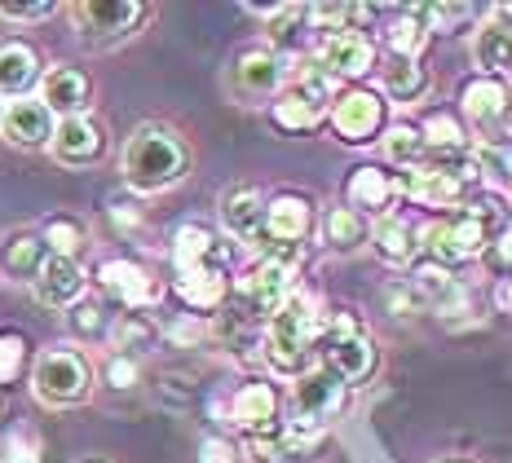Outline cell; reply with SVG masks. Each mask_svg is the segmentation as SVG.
Here are the masks:
<instances>
[{
	"label": "cell",
	"instance_id": "2e32d148",
	"mask_svg": "<svg viewBox=\"0 0 512 463\" xmlns=\"http://www.w3.org/2000/svg\"><path fill=\"white\" fill-rule=\"evenodd\" d=\"M508 98L512 89L495 75H468L460 84V106L477 128H499L508 120Z\"/></svg>",
	"mask_w": 512,
	"mask_h": 463
},
{
	"label": "cell",
	"instance_id": "f6af8a7d",
	"mask_svg": "<svg viewBox=\"0 0 512 463\" xmlns=\"http://www.w3.org/2000/svg\"><path fill=\"white\" fill-rule=\"evenodd\" d=\"M486 252H490V261H495L499 269H512V225L499 234V239H490Z\"/></svg>",
	"mask_w": 512,
	"mask_h": 463
},
{
	"label": "cell",
	"instance_id": "44dd1931",
	"mask_svg": "<svg viewBox=\"0 0 512 463\" xmlns=\"http://www.w3.org/2000/svg\"><path fill=\"white\" fill-rule=\"evenodd\" d=\"M367 243H371V252H376L384 265H398V269L411 265L415 252H420V239H415L411 221H402L398 212H384V217L371 221Z\"/></svg>",
	"mask_w": 512,
	"mask_h": 463
},
{
	"label": "cell",
	"instance_id": "bcb514c9",
	"mask_svg": "<svg viewBox=\"0 0 512 463\" xmlns=\"http://www.w3.org/2000/svg\"><path fill=\"white\" fill-rule=\"evenodd\" d=\"M168 336H173L177 344H195V340L208 336V327H204V322H181V327H173Z\"/></svg>",
	"mask_w": 512,
	"mask_h": 463
},
{
	"label": "cell",
	"instance_id": "83f0119b",
	"mask_svg": "<svg viewBox=\"0 0 512 463\" xmlns=\"http://www.w3.org/2000/svg\"><path fill=\"white\" fill-rule=\"evenodd\" d=\"M226 261H230V252L212 239V230H204V225H181L177 230V239H173L177 274L181 269H199V265H226Z\"/></svg>",
	"mask_w": 512,
	"mask_h": 463
},
{
	"label": "cell",
	"instance_id": "6da1fadb",
	"mask_svg": "<svg viewBox=\"0 0 512 463\" xmlns=\"http://www.w3.org/2000/svg\"><path fill=\"white\" fill-rule=\"evenodd\" d=\"M190 172V150L186 142L164 124H142L124 146V181L137 195H159L173 190Z\"/></svg>",
	"mask_w": 512,
	"mask_h": 463
},
{
	"label": "cell",
	"instance_id": "ba28073f",
	"mask_svg": "<svg viewBox=\"0 0 512 463\" xmlns=\"http://www.w3.org/2000/svg\"><path fill=\"white\" fill-rule=\"evenodd\" d=\"M283 80H287V62L279 58L274 49H248L234 58V71H230V89L239 98H279L283 93Z\"/></svg>",
	"mask_w": 512,
	"mask_h": 463
},
{
	"label": "cell",
	"instance_id": "8992f818",
	"mask_svg": "<svg viewBox=\"0 0 512 463\" xmlns=\"http://www.w3.org/2000/svg\"><path fill=\"white\" fill-rule=\"evenodd\" d=\"M31 389L45 406H80L93 393V366L80 349H45L31 371Z\"/></svg>",
	"mask_w": 512,
	"mask_h": 463
},
{
	"label": "cell",
	"instance_id": "f35d334b",
	"mask_svg": "<svg viewBox=\"0 0 512 463\" xmlns=\"http://www.w3.org/2000/svg\"><path fill=\"white\" fill-rule=\"evenodd\" d=\"M23 362H27V340L23 336H0V384L18 380Z\"/></svg>",
	"mask_w": 512,
	"mask_h": 463
},
{
	"label": "cell",
	"instance_id": "ee69618b",
	"mask_svg": "<svg viewBox=\"0 0 512 463\" xmlns=\"http://www.w3.org/2000/svg\"><path fill=\"white\" fill-rule=\"evenodd\" d=\"M199 463H234V446L226 437H208L199 446Z\"/></svg>",
	"mask_w": 512,
	"mask_h": 463
},
{
	"label": "cell",
	"instance_id": "f546056e",
	"mask_svg": "<svg viewBox=\"0 0 512 463\" xmlns=\"http://www.w3.org/2000/svg\"><path fill=\"white\" fill-rule=\"evenodd\" d=\"M384 159H389L398 172H415L429 164V142L415 124H393L384 128Z\"/></svg>",
	"mask_w": 512,
	"mask_h": 463
},
{
	"label": "cell",
	"instance_id": "e0dca14e",
	"mask_svg": "<svg viewBox=\"0 0 512 463\" xmlns=\"http://www.w3.org/2000/svg\"><path fill=\"white\" fill-rule=\"evenodd\" d=\"M393 203V172L380 164H358L345 177V208H354L358 217H384Z\"/></svg>",
	"mask_w": 512,
	"mask_h": 463
},
{
	"label": "cell",
	"instance_id": "d4e9b609",
	"mask_svg": "<svg viewBox=\"0 0 512 463\" xmlns=\"http://www.w3.org/2000/svg\"><path fill=\"white\" fill-rule=\"evenodd\" d=\"M40 80V58L23 40H5L0 45V98H23L31 84Z\"/></svg>",
	"mask_w": 512,
	"mask_h": 463
},
{
	"label": "cell",
	"instance_id": "ac0fdd59",
	"mask_svg": "<svg viewBox=\"0 0 512 463\" xmlns=\"http://www.w3.org/2000/svg\"><path fill=\"white\" fill-rule=\"evenodd\" d=\"M0 128H5V137L14 146L23 150H40L53 142V128H58V120L45 111V102L36 98H23V102H9L5 106V120H0Z\"/></svg>",
	"mask_w": 512,
	"mask_h": 463
},
{
	"label": "cell",
	"instance_id": "3957f363",
	"mask_svg": "<svg viewBox=\"0 0 512 463\" xmlns=\"http://www.w3.org/2000/svg\"><path fill=\"white\" fill-rule=\"evenodd\" d=\"M332 102H336V80L318 67V62H305V67H296L292 84L274 98L270 120H274V128H283V133H314V128L327 120Z\"/></svg>",
	"mask_w": 512,
	"mask_h": 463
},
{
	"label": "cell",
	"instance_id": "ffe728a7",
	"mask_svg": "<svg viewBox=\"0 0 512 463\" xmlns=\"http://www.w3.org/2000/svg\"><path fill=\"white\" fill-rule=\"evenodd\" d=\"M36 300L49 309H71L76 300L84 296V269L76 261H67V256H49L45 269L36 274Z\"/></svg>",
	"mask_w": 512,
	"mask_h": 463
},
{
	"label": "cell",
	"instance_id": "cb8c5ba5",
	"mask_svg": "<svg viewBox=\"0 0 512 463\" xmlns=\"http://www.w3.org/2000/svg\"><path fill=\"white\" fill-rule=\"evenodd\" d=\"M473 58L482 75H495V80H512V27L499 23V18H490V23L477 27L473 36Z\"/></svg>",
	"mask_w": 512,
	"mask_h": 463
},
{
	"label": "cell",
	"instance_id": "30bf717a",
	"mask_svg": "<svg viewBox=\"0 0 512 463\" xmlns=\"http://www.w3.org/2000/svg\"><path fill=\"white\" fill-rule=\"evenodd\" d=\"M318 67H323L332 80H358L376 67V45H371L362 31H332L318 45Z\"/></svg>",
	"mask_w": 512,
	"mask_h": 463
},
{
	"label": "cell",
	"instance_id": "9c48e42d",
	"mask_svg": "<svg viewBox=\"0 0 512 463\" xmlns=\"http://www.w3.org/2000/svg\"><path fill=\"white\" fill-rule=\"evenodd\" d=\"M239 292L248 296L252 314L274 318V314H279V309L287 305V300L296 296V269L274 265V261H256L248 274L239 278Z\"/></svg>",
	"mask_w": 512,
	"mask_h": 463
},
{
	"label": "cell",
	"instance_id": "d6a6232c",
	"mask_svg": "<svg viewBox=\"0 0 512 463\" xmlns=\"http://www.w3.org/2000/svg\"><path fill=\"white\" fill-rule=\"evenodd\" d=\"M384 40H389V58H415V62H420V53L429 49L433 31L424 27L411 9H402V14L389 23V31H384Z\"/></svg>",
	"mask_w": 512,
	"mask_h": 463
},
{
	"label": "cell",
	"instance_id": "836d02e7",
	"mask_svg": "<svg viewBox=\"0 0 512 463\" xmlns=\"http://www.w3.org/2000/svg\"><path fill=\"white\" fill-rule=\"evenodd\" d=\"M424 142H429V155H446V150H468V133L460 128V120L446 111H433L429 120L420 124Z\"/></svg>",
	"mask_w": 512,
	"mask_h": 463
},
{
	"label": "cell",
	"instance_id": "9a60e30c",
	"mask_svg": "<svg viewBox=\"0 0 512 463\" xmlns=\"http://www.w3.org/2000/svg\"><path fill=\"white\" fill-rule=\"evenodd\" d=\"M40 102L53 120H71V115H84L93 102V84L89 75L76 71V67H53L40 84Z\"/></svg>",
	"mask_w": 512,
	"mask_h": 463
},
{
	"label": "cell",
	"instance_id": "603a6c76",
	"mask_svg": "<svg viewBox=\"0 0 512 463\" xmlns=\"http://www.w3.org/2000/svg\"><path fill=\"white\" fill-rule=\"evenodd\" d=\"M221 225H226L230 239L239 243H256L265 225V199L256 195L252 186H234L226 199H221Z\"/></svg>",
	"mask_w": 512,
	"mask_h": 463
},
{
	"label": "cell",
	"instance_id": "52a82bcc",
	"mask_svg": "<svg viewBox=\"0 0 512 463\" xmlns=\"http://www.w3.org/2000/svg\"><path fill=\"white\" fill-rule=\"evenodd\" d=\"M327 120H332L340 142L367 146V142H376L384 128H389V102H384L376 89H358V84H354V89L336 93Z\"/></svg>",
	"mask_w": 512,
	"mask_h": 463
},
{
	"label": "cell",
	"instance_id": "7c38bea8",
	"mask_svg": "<svg viewBox=\"0 0 512 463\" xmlns=\"http://www.w3.org/2000/svg\"><path fill=\"white\" fill-rule=\"evenodd\" d=\"M49 150H53V159H58V164H71V168L98 164L102 150H106V133L89 120V115H71V120H58Z\"/></svg>",
	"mask_w": 512,
	"mask_h": 463
},
{
	"label": "cell",
	"instance_id": "277c9868",
	"mask_svg": "<svg viewBox=\"0 0 512 463\" xmlns=\"http://www.w3.org/2000/svg\"><path fill=\"white\" fill-rule=\"evenodd\" d=\"M318 353H323V366L332 375H340L345 384H362L376 375V340H371V331L362 327L354 314H332L323 318V331H318Z\"/></svg>",
	"mask_w": 512,
	"mask_h": 463
},
{
	"label": "cell",
	"instance_id": "484cf974",
	"mask_svg": "<svg viewBox=\"0 0 512 463\" xmlns=\"http://www.w3.org/2000/svg\"><path fill=\"white\" fill-rule=\"evenodd\" d=\"M411 287L420 292L424 309H437V314H446V309H460L464 305V292L460 283L451 278V269L437 265V261H420L411 269Z\"/></svg>",
	"mask_w": 512,
	"mask_h": 463
},
{
	"label": "cell",
	"instance_id": "b9f144b4",
	"mask_svg": "<svg viewBox=\"0 0 512 463\" xmlns=\"http://www.w3.org/2000/svg\"><path fill=\"white\" fill-rule=\"evenodd\" d=\"M106 384H111V389H133L137 384V362L128 358V353H115V358L106 362Z\"/></svg>",
	"mask_w": 512,
	"mask_h": 463
},
{
	"label": "cell",
	"instance_id": "4316f807",
	"mask_svg": "<svg viewBox=\"0 0 512 463\" xmlns=\"http://www.w3.org/2000/svg\"><path fill=\"white\" fill-rule=\"evenodd\" d=\"M380 84H384V93H380L384 102L411 106L429 93V71H424L415 58H389L380 67Z\"/></svg>",
	"mask_w": 512,
	"mask_h": 463
},
{
	"label": "cell",
	"instance_id": "5b68a950",
	"mask_svg": "<svg viewBox=\"0 0 512 463\" xmlns=\"http://www.w3.org/2000/svg\"><path fill=\"white\" fill-rule=\"evenodd\" d=\"M420 247L429 252V261L437 265H460V261H477V256H486L490 247V221L486 212H451V217H437L429 221L420 234Z\"/></svg>",
	"mask_w": 512,
	"mask_h": 463
},
{
	"label": "cell",
	"instance_id": "4fadbf2b",
	"mask_svg": "<svg viewBox=\"0 0 512 463\" xmlns=\"http://www.w3.org/2000/svg\"><path fill=\"white\" fill-rule=\"evenodd\" d=\"M309 230H314V203L296 190H283L265 203V225H261V239L270 243H305Z\"/></svg>",
	"mask_w": 512,
	"mask_h": 463
},
{
	"label": "cell",
	"instance_id": "7a4b0ae2",
	"mask_svg": "<svg viewBox=\"0 0 512 463\" xmlns=\"http://www.w3.org/2000/svg\"><path fill=\"white\" fill-rule=\"evenodd\" d=\"M318 331H323V314H318L314 296L296 292L270 318V327H265V358L283 375H305V362L318 344Z\"/></svg>",
	"mask_w": 512,
	"mask_h": 463
},
{
	"label": "cell",
	"instance_id": "8fae6325",
	"mask_svg": "<svg viewBox=\"0 0 512 463\" xmlns=\"http://www.w3.org/2000/svg\"><path fill=\"white\" fill-rule=\"evenodd\" d=\"M71 14L93 40H124L146 18V5H137V0H84Z\"/></svg>",
	"mask_w": 512,
	"mask_h": 463
},
{
	"label": "cell",
	"instance_id": "5bb4252c",
	"mask_svg": "<svg viewBox=\"0 0 512 463\" xmlns=\"http://www.w3.org/2000/svg\"><path fill=\"white\" fill-rule=\"evenodd\" d=\"M230 419L243 428L248 437L279 433V393L265 380H248L239 393L230 397Z\"/></svg>",
	"mask_w": 512,
	"mask_h": 463
},
{
	"label": "cell",
	"instance_id": "816d5d0a",
	"mask_svg": "<svg viewBox=\"0 0 512 463\" xmlns=\"http://www.w3.org/2000/svg\"><path fill=\"white\" fill-rule=\"evenodd\" d=\"M446 463H464V459H446Z\"/></svg>",
	"mask_w": 512,
	"mask_h": 463
},
{
	"label": "cell",
	"instance_id": "1f68e13d",
	"mask_svg": "<svg viewBox=\"0 0 512 463\" xmlns=\"http://www.w3.org/2000/svg\"><path fill=\"white\" fill-rule=\"evenodd\" d=\"M477 155V172H482V181L499 190V195H512V137H486V142L473 146Z\"/></svg>",
	"mask_w": 512,
	"mask_h": 463
},
{
	"label": "cell",
	"instance_id": "74e56055",
	"mask_svg": "<svg viewBox=\"0 0 512 463\" xmlns=\"http://www.w3.org/2000/svg\"><path fill=\"white\" fill-rule=\"evenodd\" d=\"M248 455L252 463H301L283 433H265V437H248Z\"/></svg>",
	"mask_w": 512,
	"mask_h": 463
},
{
	"label": "cell",
	"instance_id": "d6986e66",
	"mask_svg": "<svg viewBox=\"0 0 512 463\" xmlns=\"http://www.w3.org/2000/svg\"><path fill=\"white\" fill-rule=\"evenodd\" d=\"M98 283H102L106 296H115V300H120V305H128V309H146V305H151V300L159 296L155 278L146 274V269L137 265V261H102Z\"/></svg>",
	"mask_w": 512,
	"mask_h": 463
},
{
	"label": "cell",
	"instance_id": "681fc988",
	"mask_svg": "<svg viewBox=\"0 0 512 463\" xmlns=\"http://www.w3.org/2000/svg\"><path fill=\"white\" fill-rule=\"evenodd\" d=\"M508 128H512V98H508Z\"/></svg>",
	"mask_w": 512,
	"mask_h": 463
},
{
	"label": "cell",
	"instance_id": "7dc6e473",
	"mask_svg": "<svg viewBox=\"0 0 512 463\" xmlns=\"http://www.w3.org/2000/svg\"><path fill=\"white\" fill-rule=\"evenodd\" d=\"M495 305L504 309V314H512V278H499V287H495Z\"/></svg>",
	"mask_w": 512,
	"mask_h": 463
},
{
	"label": "cell",
	"instance_id": "d590c367",
	"mask_svg": "<svg viewBox=\"0 0 512 463\" xmlns=\"http://www.w3.org/2000/svg\"><path fill=\"white\" fill-rule=\"evenodd\" d=\"M146 344H155V322L146 314H124L115 322V349L120 353L133 358V349H146Z\"/></svg>",
	"mask_w": 512,
	"mask_h": 463
},
{
	"label": "cell",
	"instance_id": "e575fe53",
	"mask_svg": "<svg viewBox=\"0 0 512 463\" xmlns=\"http://www.w3.org/2000/svg\"><path fill=\"white\" fill-rule=\"evenodd\" d=\"M40 239H45L49 256H67V261H76V252H84V225L71 221V217H49L45 230H40Z\"/></svg>",
	"mask_w": 512,
	"mask_h": 463
},
{
	"label": "cell",
	"instance_id": "7402d4cb",
	"mask_svg": "<svg viewBox=\"0 0 512 463\" xmlns=\"http://www.w3.org/2000/svg\"><path fill=\"white\" fill-rule=\"evenodd\" d=\"M177 300L190 309H199V314H208V309H217L221 300L230 296V274L226 265H199V269H181L177 274Z\"/></svg>",
	"mask_w": 512,
	"mask_h": 463
},
{
	"label": "cell",
	"instance_id": "8d00e7d4",
	"mask_svg": "<svg viewBox=\"0 0 512 463\" xmlns=\"http://www.w3.org/2000/svg\"><path fill=\"white\" fill-rule=\"evenodd\" d=\"M67 327H71V336H80V340L106 336V314H102V305H93V300H76V305H71V314H67Z\"/></svg>",
	"mask_w": 512,
	"mask_h": 463
},
{
	"label": "cell",
	"instance_id": "f1b7e54d",
	"mask_svg": "<svg viewBox=\"0 0 512 463\" xmlns=\"http://www.w3.org/2000/svg\"><path fill=\"white\" fill-rule=\"evenodd\" d=\"M45 261H49V247L40 234H14V239L0 247V269H5L14 283H36Z\"/></svg>",
	"mask_w": 512,
	"mask_h": 463
},
{
	"label": "cell",
	"instance_id": "c3c4849f",
	"mask_svg": "<svg viewBox=\"0 0 512 463\" xmlns=\"http://www.w3.org/2000/svg\"><path fill=\"white\" fill-rule=\"evenodd\" d=\"M76 463H111V459H102V455H84V459H76Z\"/></svg>",
	"mask_w": 512,
	"mask_h": 463
},
{
	"label": "cell",
	"instance_id": "60d3db41",
	"mask_svg": "<svg viewBox=\"0 0 512 463\" xmlns=\"http://www.w3.org/2000/svg\"><path fill=\"white\" fill-rule=\"evenodd\" d=\"M384 300H389V309H393L398 318H415V314H424V300H420V292H415L411 283H407V287L393 283L389 292H384Z\"/></svg>",
	"mask_w": 512,
	"mask_h": 463
},
{
	"label": "cell",
	"instance_id": "ab89813d",
	"mask_svg": "<svg viewBox=\"0 0 512 463\" xmlns=\"http://www.w3.org/2000/svg\"><path fill=\"white\" fill-rule=\"evenodd\" d=\"M58 14V5H53V0H31V5H0V18H5V23H45V18H53Z\"/></svg>",
	"mask_w": 512,
	"mask_h": 463
},
{
	"label": "cell",
	"instance_id": "4dcf8cb0",
	"mask_svg": "<svg viewBox=\"0 0 512 463\" xmlns=\"http://www.w3.org/2000/svg\"><path fill=\"white\" fill-rule=\"evenodd\" d=\"M367 217H358L354 208H327L323 212V243L332 247V252H358L362 243H367Z\"/></svg>",
	"mask_w": 512,
	"mask_h": 463
},
{
	"label": "cell",
	"instance_id": "7bdbcfd3",
	"mask_svg": "<svg viewBox=\"0 0 512 463\" xmlns=\"http://www.w3.org/2000/svg\"><path fill=\"white\" fill-rule=\"evenodd\" d=\"M5 450H9L5 463H40V450H36V437L31 433H14Z\"/></svg>",
	"mask_w": 512,
	"mask_h": 463
},
{
	"label": "cell",
	"instance_id": "f907efd6",
	"mask_svg": "<svg viewBox=\"0 0 512 463\" xmlns=\"http://www.w3.org/2000/svg\"><path fill=\"white\" fill-rule=\"evenodd\" d=\"M0 120H5V102H0Z\"/></svg>",
	"mask_w": 512,
	"mask_h": 463
}]
</instances>
